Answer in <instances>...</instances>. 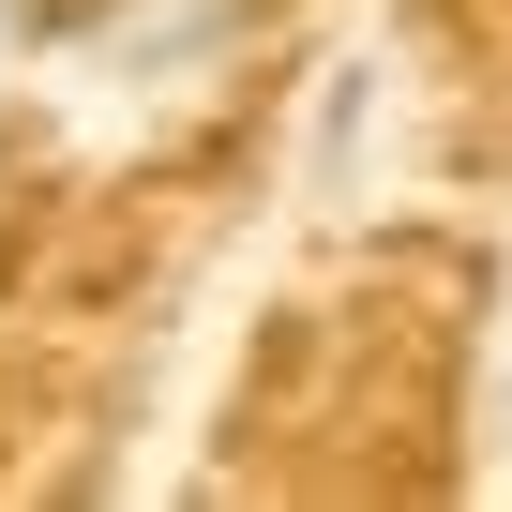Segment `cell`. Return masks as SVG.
Segmentation results:
<instances>
[{
  "label": "cell",
  "instance_id": "cell-2",
  "mask_svg": "<svg viewBox=\"0 0 512 512\" xmlns=\"http://www.w3.org/2000/svg\"><path fill=\"white\" fill-rule=\"evenodd\" d=\"M0 31H16V0H0Z\"/></svg>",
  "mask_w": 512,
  "mask_h": 512
},
{
  "label": "cell",
  "instance_id": "cell-1",
  "mask_svg": "<svg viewBox=\"0 0 512 512\" xmlns=\"http://www.w3.org/2000/svg\"><path fill=\"white\" fill-rule=\"evenodd\" d=\"M226 31H241V0H106V16L76 31V61L91 76H136V91H181V76L226 61Z\"/></svg>",
  "mask_w": 512,
  "mask_h": 512
}]
</instances>
